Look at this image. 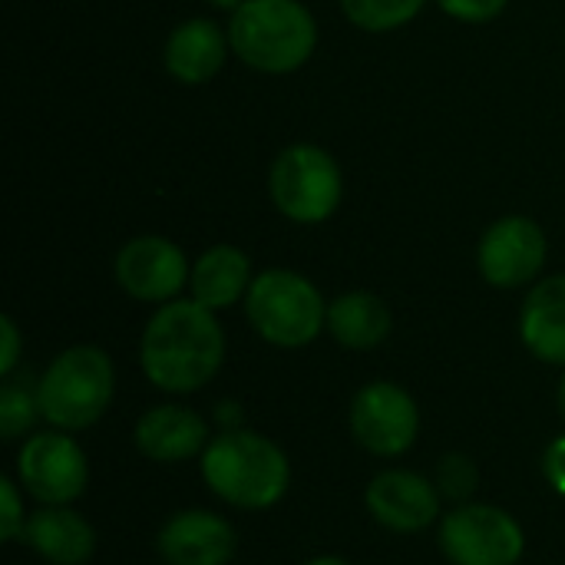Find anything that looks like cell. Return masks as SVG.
Listing matches in <instances>:
<instances>
[{"label":"cell","mask_w":565,"mask_h":565,"mask_svg":"<svg viewBox=\"0 0 565 565\" xmlns=\"http://www.w3.org/2000/svg\"><path fill=\"white\" fill-rule=\"evenodd\" d=\"M480 483V473H477V463L463 454H447L437 467V490L440 497H450L457 503H467L473 497Z\"/></svg>","instance_id":"obj_22"},{"label":"cell","mask_w":565,"mask_h":565,"mask_svg":"<svg viewBox=\"0 0 565 565\" xmlns=\"http://www.w3.org/2000/svg\"><path fill=\"white\" fill-rule=\"evenodd\" d=\"M20 490L10 477L0 480V536L3 543H17L23 540V530H26V510H23V500H20Z\"/></svg>","instance_id":"obj_23"},{"label":"cell","mask_w":565,"mask_h":565,"mask_svg":"<svg viewBox=\"0 0 565 565\" xmlns=\"http://www.w3.org/2000/svg\"><path fill=\"white\" fill-rule=\"evenodd\" d=\"M394 331L387 301L374 291L354 288L328 301V334L348 351H374Z\"/></svg>","instance_id":"obj_19"},{"label":"cell","mask_w":565,"mask_h":565,"mask_svg":"<svg viewBox=\"0 0 565 565\" xmlns=\"http://www.w3.org/2000/svg\"><path fill=\"white\" fill-rule=\"evenodd\" d=\"M344 20L361 33H394L414 23L430 0H338Z\"/></svg>","instance_id":"obj_20"},{"label":"cell","mask_w":565,"mask_h":565,"mask_svg":"<svg viewBox=\"0 0 565 565\" xmlns=\"http://www.w3.org/2000/svg\"><path fill=\"white\" fill-rule=\"evenodd\" d=\"M156 550L166 565H228L238 553V533L212 510H179L162 523Z\"/></svg>","instance_id":"obj_13"},{"label":"cell","mask_w":565,"mask_h":565,"mask_svg":"<svg viewBox=\"0 0 565 565\" xmlns=\"http://www.w3.org/2000/svg\"><path fill=\"white\" fill-rule=\"evenodd\" d=\"M520 341L543 364L565 367V271L530 285L520 305Z\"/></svg>","instance_id":"obj_16"},{"label":"cell","mask_w":565,"mask_h":565,"mask_svg":"<svg viewBox=\"0 0 565 565\" xmlns=\"http://www.w3.org/2000/svg\"><path fill=\"white\" fill-rule=\"evenodd\" d=\"M440 550L450 565H516L526 533L513 513L493 503H460L440 520Z\"/></svg>","instance_id":"obj_7"},{"label":"cell","mask_w":565,"mask_h":565,"mask_svg":"<svg viewBox=\"0 0 565 565\" xmlns=\"http://www.w3.org/2000/svg\"><path fill=\"white\" fill-rule=\"evenodd\" d=\"M205 487L235 510H271L285 500L291 487V463L288 454L245 427L222 430L209 440L205 454L199 457Z\"/></svg>","instance_id":"obj_2"},{"label":"cell","mask_w":565,"mask_h":565,"mask_svg":"<svg viewBox=\"0 0 565 565\" xmlns=\"http://www.w3.org/2000/svg\"><path fill=\"white\" fill-rule=\"evenodd\" d=\"M556 404H559V414H563L565 420V374L563 381H559V391H556Z\"/></svg>","instance_id":"obj_29"},{"label":"cell","mask_w":565,"mask_h":565,"mask_svg":"<svg viewBox=\"0 0 565 565\" xmlns=\"http://www.w3.org/2000/svg\"><path fill=\"white\" fill-rule=\"evenodd\" d=\"M209 7H215V10H225V13H235L245 0H205Z\"/></svg>","instance_id":"obj_27"},{"label":"cell","mask_w":565,"mask_h":565,"mask_svg":"<svg viewBox=\"0 0 565 565\" xmlns=\"http://www.w3.org/2000/svg\"><path fill=\"white\" fill-rule=\"evenodd\" d=\"M23 543L50 565H86L96 553V530L70 507H43L30 513Z\"/></svg>","instance_id":"obj_18"},{"label":"cell","mask_w":565,"mask_h":565,"mask_svg":"<svg viewBox=\"0 0 565 565\" xmlns=\"http://www.w3.org/2000/svg\"><path fill=\"white\" fill-rule=\"evenodd\" d=\"M232 53L228 26L215 23L212 17H189L175 23L162 46L166 73L182 86H205L212 83Z\"/></svg>","instance_id":"obj_14"},{"label":"cell","mask_w":565,"mask_h":565,"mask_svg":"<svg viewBox=\"0 0 565 565\" xmlns=\"http://www.w3.org/2000/svg\"><path fill=\"white\" fill-rule=\"evenodd\" d=\"M225 364V331L195 298L159 305L139 338V367L166 394L202 391Z\"/></svg>","instance_id":"obj_1"},{"label":"cell","mask_w":565,"mask_h":565,"mask_svg":"<svg viewBox=\"0 0 565 565\" xmlns=\"http://www.w3.org/2000/svg\"><path fill=\"white\" fill-rule=\"evenodd\" d=\"M354 440L381 460L404 457L420 434V407L417 401L394 381H371L364 384L348 414Z\"/></svg>","instance_id":"obj_10"},{"label":"cell","mask_w":565,"mask_h":565,"mask_svg":"<svg viewBox=\"0 0 565 565\" xmlns=\"http://www.w3.org/2000/svg\"><path fill=\"white\" fill-rule=\"evenodd\" d=\"M232 53L255 73H298L318 50V20L301 0H245L228 13Z\"/></svg>","instance_id":"obj_3"},{"label":"cell","mask_w":565,"mask_h":565,"mask_svg":"<svg viewBox=\"0 0 565 565\" xmlns=\"http://www.w3.org/2000/svg\"><path fill=\"white\" fill-rule=\"evenodd\" d=\"M550 258V238L530 215H503L477 242V271L490 288L513 291L540 281Z\"/></svg>","instance_id":"obj_8"},{"label":"cell","mask_w":565,"mask_h":565,"mask_svg":"<svg viewBox=\"0 0 565 565\" xmlns=\"http://www.w3.org/2000/svg\"><path fill=\"white\" fill-rule=\"evenodd\" d=\"M543 473H546L550 487L565 497V437H556L546 447V454H543Z\"/></svg>","instance_id":"obj_26"},{"label":"cell","mask_w":565,"mask_h":565,"mask_svg":"<svg viewBox=\"0 0 565 565\" xmlns=\"http://www.w3.org/2000/svg\"><path fill=\"white\" fill-rule=\"evenodd\" d=\"M450 20H460V23H490L497 20L510 0H434Z\"/></svg>","instance_id":"obj_24"},{"label":"cell","mask_w":565,"mask_h":565,"mask_svg":"<svg viewBox=\"0 0 565 565\" xmlns=\"http://www.w3.org/2000/svg\"><path fill=\"white\" fill-rule=\"evenodd\" d=\"M17 483L43 507H70L86 493L89 463L66 430H43L17 450Z\"/></svg>","instance_id":"obj_9"},{"label":"cell","mask_w":565,"mask_h":565,"mask_svg":"<svg viewBox=\"0 0 565 565\" xmlns=\"http://www.w3.org/2000/svg\"><path fill=\"white\" fill-rule=\"evenodd\" d=\"M136 450L152 463H182L192 457H202L209 447V424L179 404H159L149 407L132 430Z\"/></svg>","instance_id":"obj_15"},{"label":"cell","mask_w":565,"mask_h":565,"mask_svg":"<svg viewBox=\"0 0 565 565\" xmlns=\"http://www.w3.org/2000/svg\"><path fill=\"white\" fill-rule=\"evenodd\" d=\"M268 195L281 218L324 225L344 202V169L318 142H291L268 166Z\"/></svg>","instance_id":"obj_6"},{"label":"cell","mask_w":565,"mask_h":565,"mask_svg":"<svg viewBox=\"0 0 565 565\" xmlns=\"http://www.w3.org/2000/svg\"><path fill=\"white\" fill-rule=\"evenodd\" d=\"M40 417V401H36V384H23V381H7L0 387V437L3 440H17L23 437Z\"/></svg>","instance_id":"obj_21"},{"label":"cell","mask_w":565,"mask_h":565,"mask_svg":"<svg viewBox=\"0 0 565 565\" xmlns=\"http://www.w3.org/2000/svg\"><path fill=\"white\" fill-rule=\"evenodd\" d=\"M113 275L122 295L159 308L185 298L182 291H189L192 262L185 248L166 235H136L116 252Z\"/></svg>","instance_id":"obj_11"},{"label":"cell","mask_w":565,"mask_h":565,"mask_svg":"<svg viewBox=\"0 0 565 565\" xmlns=\"http://www.w3.org/2000/svg\"><path fill=\"white\" fill-rule=\"evenodd\" d=\"M367 513L391 533H424L440 516V490L414 470H384L364 490Z\"/></svg>","instance_id":"obj_12"},{"label":"cell","mask_w":565,"mask_h":565,"mask_svg":"<svg viewBox=\"0 0 565 565\" xmlns=\"http://www.w3.org/2000/svg\"><path fill=\"white\" fill-rule=\"evenodd\" d=\"M245 318L252 331L281 351H298L328 331V301L321 288L291 268H265L245 295Z\"/></svg>","instance_id":"obj_5"},{"label":"cell","mask_w":565,"mask_h":565,"mask_svg":"<svg viewBox=\"0 0 565 565\" xmlns=\"http://www.w3.org/2000/svg\"><path fill=\"white\" fill-rule=\"evenodd\" d=\"M116 394L113 358L96 344H73L60 351L36 381L40 417L53 430H86L103 420Z\"/></svg>","instance_id":"obj_4"},{"label":"cell","mask_w":565,"mask_h":565,"mask_svg":"<svg viewBox=\"0 0 565 565\" xmlns=\"http://www.w3.org/2000/svg\"><path fill=\"white\" fill-rule=\"evenodd\" d=\"M255 281L252 258L228 242L209 245L195 262H192V278H189V298L205 305L209 311H228L238 301H245L248 288Z\"/></svg>","instance_id":"obj_17"},{"label":"cell","mask_w":565,"mask_h":565,"mask_svg":"<svg viewBox=\"0 0 565 565\" xmlns=\"http://www.w3.org/2000/svg\"><path fill=\"white\" fill-rule=\"evenodd\" d=\"M305 565H351L348 559H341V556H315V559H308Z\"/></svg>","instance_id":"obj_28"},{"label":"cell","mask_w":565,"mask_h":565,"mask_svg":"<svg viewBox=\"0 0 565 565\" xmlns=\"http://www.w3.org/2000/svg\"><path fill=\"white\" fill-rule=\"evenodd\" d=\"M20 351H23V341H20V328L10 315L0 318V374L10 377L20 364Z\"/></svg>","instance_id":"obj_25"}]
</instances>
